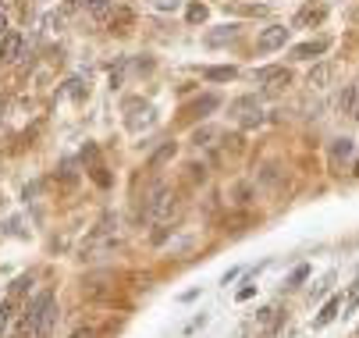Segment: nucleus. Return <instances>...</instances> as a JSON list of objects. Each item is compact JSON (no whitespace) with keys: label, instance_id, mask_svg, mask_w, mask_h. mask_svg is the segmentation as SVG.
Instances as JSON below:
<instances>
[{"label":"nucleus","instance_id":"obj_2","mask_svg":"<svg viewBox=\"0 0 359 338\" xmlns=\"http://www.w3.org/2000/svg\"><path fill=\"white\" fill-rule=\"evenodd\" d=\"M146 214L153 217V221H171L175 214H178V196H175V192L171 189H157V192H153V196H149V203H146Z\"/></svg>","mask_w":359,"mask_h":338},{"label":"nucleus","instance_id":"obj_21","mask_svg":"<svg viewBox=\"0 0 359 338\" xmlns=\"http://www.w3.org/2000/svg\"><path fill=\"white\" fill-rule=\"evenodd\" d=\"M231 36H235V29H221V32H210V36H207V43H214V46H217V43H224V39H231Z\"/></svg>","mask_w":359,"mask_h":338},{"label":"nucleus","instance_id":"obj_20","mask_svg":"<svg viewBox=\"0 0 359 338\" xmlns=\"http://www.w3.org/2000/svg\"><path fill=\"white\" fill-rule=\"evenodd\" d=\"M210 139H214V128H199V132L192 135V142H196V147H207Z\"/></svg>","mask_w":359,"mask_h":338},{"label":"nucleus","instance_id":"obj_23","mask_svg":"<svg viewBox=\"0 0 359 338\" xmlns=\"http://www.w3.org/2000/svg\"><path fill=\"white\" fill-rule=\"evenodd\" d=\"M168 157H175V147H171V142H168V147H164V150H161L157 157H153V168H161V164H164Z\"/></svg>","mask_w":359,"mask_h":338},{"label":"nucleus","instance_id":"obj_18","mask_svg":"<svg viewBox=\"0 0 359 338\" xmlns=\"http://www.w3.org/2000/svg\"><path fill=\"white\" fill-rule=\"evenodd\" d=\"M214 107H217V96H203L192 111H196V114H207V111H214Z\"/></svg>","mask_w":359,"mask_h":338},{"label":"nucleus","instance_id":"obj_24","mask_svg":"<svg viewBox=\"0 0 359 338\" xmlns=\"http://www.w3.org/2000/svg\"><path fill=\"white\" fill-rule=\"evenodd\" d=\"M306 274H310V267H299V271H295V274H292V278H288V285H299V281H302V278H306Z\"/></svg>","mask_w":359,"mask_h":338},{"label":"nucleus","instance_id":"obj_8","mask_svg":"<svg viewBox=\"0 0 359 338\" xmlns=\"http://www.w3.org/2000/svg\"><path fill=\"white\" fill-rule=\"evenodd\" d=\"M352 139H334V147H331V161L334 164H348L352 161Z\"/></svg>","mask_w":359,"mask_h":338},{"label":"nucleus","instance_id":"obj_3","mask_svg":"<svg viewBox=\"0 0 359 338\" xmlns=\"http://www.w3.org/2000/svg\"><path fill=\"white\" fill-rule=\"evenodd\" d=\"M285 39H288V29L285 25H267L260 32V39H256V50L271 54V50H278V46H285Z\"/></svg>","mask_w":359,"mask_h":338},{"label":"nucleus","instance_id":"obj_17","mask_svg":"<svg viewBox=\"0 0 359 338\" xmlns=\"http://www.w3.org/2000/svg\"><path fill=\"white\" fill-rule=\"evenodd\" d=\"M178 4H182V0H149L153 11H178Z\"/></svg>","mask_w":359,"mask_h":338},{"label":"nucleus","instance_id":"obj_5","mask_svg":"<svg viewBox=\"0 0 359 338\" xmlns=\"http://www.w3.org/2000/svg\"><path fill=\"white\" fill-rule=\"evenodd\" d=\"M18 58H22V36L18 32H4V36H0V61L11 65Z\"/></svg>","mask_w":359,"mask_h":338},{"label":"nucleus","instance_id":"obj_27","mask_svg":"<svg viewBox=\"0 0 359 338\" xmlns=\"http://www.w3.org/2000/svg\"><path fill=\"white\" fill-rule=\"evenodd\" d=\"M352 118H355V121H359V107H355V111H352Z\"/></svg>","mask_w":359,"mask_h":338},{"label":"nucleus","instance_id":"obj_14","mask_svg":"<svg viewBox=\"0 0 359 338\" xmlns=\"http://www.w3.org/2000/svg\"><path fill=\"white\" fill-rule=\"evenodd\" d=\"M355 306H359V278L352 281V288H348V299L341 303V310H345V313H352ZM345 313H341V317H345Z\"/></svg>","mask_w":359,"mask_h":338},{"label":"nucleus","instance_id":"obj_15","mask_svg":"<svg viewBox=\"0 0 359 338\" xmlns=\"http://www.w3.org/2000/svg\"><path fill=\"white\" fill-rule=\"evenodd\" d=\"M82 4L89 8V15H96V18H104V15H107V8H111V0H82Z\"/></svg>","mask_w":359,"mask_h":338},{"label":"nucleus","instance_id":"obj_4","mask_svg":"<svg viewBox=\"0 0 359 338\" xmlns=\"http://www.w3.org/2000/svg\"><path fill=\"white\" fill-rule=\"evenodd\" d=\"M231 114H235L242 125H260V118H264V114H260V104H256L252 96H242V100H235V104H231Z\"/></svg>","mask_w":359,"mask_h":338},{"label":"nucleus","instance_id":"obj_9","mask_svg":"<svg viewBox=\"0 0 359 338\" xmlns=\"http://www.w3.org/2000/svg\"><path fill=\"white\" fill-rule=\"evenodd\" d=\"M338 310H341V299H327V303H324V310L313 317V327H327V324L338 317Z\"/></svg>","mask_w":359,"mask_h":338},{"label":"nucleus","instance_id":"obj_12","mask_svg":"<svg viewBox=\"0 0 359 338\" xmlns=\"http://www.w3.org/2000/svg\"><path fill=\"white\" fill-rule=\"evenodd\" d=\"M274 324H278V310H274V306H267V310L260 313V324H256V331H260V334H267Z\"/></svg>","mask_w":359,"mask_h":338},{"label":"nucleus","instance_id":"obj_19","mask_svg":"<svg viewBox=\"0 0 359 338\" xmlns=\"http://www.w3.org/2000/svg\"><path fill=\"white\" fill-rule=\"evenodd\" d=\"M207 15H210V11L203 8V4H192V8H189V22H207Z\"/></svg>","mask_w":359,"mask_h":338},{"label":"nucleus","instance_id":"obj_25","mask_svg":"<svg viewBox=\"0 0 359 338\" xmlns=\"http://www.w3.org/2000/svg\"><path fill=\"white\" fill-rule=\"evenodd\" d=\"M72 338H96V327H79Z\"/></svg>","mask_w":359,"mask_h":338},{"label":"nucleus","instance_id":"obj_22","mask_svg":"<svg viewBox=\"0 0 359 338\" xmlns=\"http://www.w3.org/2000/svg\"><path fill=\"white\" fill-rule=\"evenodd\" d=\"M8 320H11V303H0V334L8 331Z\"/></svg>","mask_w":359,"mask_h":338},{"label":"nucleus","instance_id":"obj_10","mask_svg":"<svg viewBox=\"0 0 359 338\" xmlns=\"http://www.w3.org/2000/svg\"><path fill=\"white\" fill-rule=\"evenodd\" d=\"M331 75H334V65H317V68L310 72V79H306V82H310L313 89H324V86L331 82Z\"/></svg>","mask_w":359,"mask_h":338},{"label":"nucleus","instance_id":"obj_13","mask_svg":"<svg viewBox=\"0 0 359 338\" xmlns=\"http://www.w3.org/2000/svg\"><path fill=\"white\" fill-rule=\"evenodd\" d=\"M203 75H207L210 82H228V79H235V68H231V65H228V68H207Z\"/></svg>","mask_w":359,"mask_h":338},{"label":"nucleus","instance_id":"obj_29","mask_svg":"<svg viewBox=\"0 0 359 338\" xmlns=\"http://www.w3.org/2000/svg\"><path fill=\"white\" fill-rule=\"evenodd\" d=\"M0 65H4V61H0Z\"/></svg>","mask_w":359,"mask_h":338},{"label":"nucleus","instance_id":"obj_26","mask_svg":"<svg viewBox=\"0 0 359 338\" xmlns=\"http://www.w3.org/2000/svg\"><path fill=\"white\" fill-rule=\"evenodd\" d=\"M8 29V15H4V8H0V32Z\"/></svg>","mask_w":359,"mask_h":338},{"label":"nucleus","instance_id":"obj_7","mask_svg":"<svg viewBox=\"0 0 359 338\" xmlns=\"http://www.w3.org/2000/svg\"><path fill=\"white\" fill-rule=\"evenodd\" d=\"M327 15V8L324 4H306L299 15H295V25H310V22H320Z\"/></svg>","mask_w":359,"mask_h":338},{"label":"nucleus","instance_id":"obj_28","mask_svg":"<svg viewBox=\"0 0 359 338\" xmlns=\"http://www.w3.org/2000/svg\"><path fill=\"white\" fill-rule=\"evenodd\" d=\"M352 175H359V161H355V171H352Z\"/></svg>","mask_w":359,"mask_h":338},{"label":"nucleus","instance_id":"obj_11","mask_svg":"<svg viewBox=\"0 0 359 338\" xmlns=\"http://www.w3.org/2000/svg\"><path fill=\"white\" fill-rule=\"evenodd\" d=\"M132 22H135V15H132V11H118V15L111 18V29H114V32H128V29H132Z\"/></svg>","mask_w":359,"mask_h":338},{"label":"nucleus","instance_id":"obj_16","mask_svg":"<svg viewBox=\"0 0 359 338\" xmlns=\"http://www.w3.org/2000/svg\"><path fill=\"white\" fill-rule=\"evenodd\" d=\"M352 100H355V89H352V86H345V89H341V96H338V111H352Z\"/></svg>","mask_w":359,"mask_h":338},{"label":"nucleus","instance_id":"obj_6","mask_svg":"<svg viewBox=\"0 0 359 338\" xmlns=\"http://www.w3.org/2000/svg\"><path fill=\"white\" fill-rule=\"evenodd\" d=\"M327 50V39H310V43H299L295 50H292V58L295 61H313V58H320Z\"/></svg>","mask_w":359,"mask_h":338},{"label":"nucleus","instance_id":"obj_1","mask_svg":"<svg viewBox=\"0 0 359 338\" xmlns=\"http://www.w3.org/2000/svg\"><path fill=\"white\" fill-rule=\"evenodd\" d=\"M57 324V303H54V292H39L29 310L22 313V327H18V338H46Z\"/></svg>","mask_w":359,"mask_h":338}]
</instances>
